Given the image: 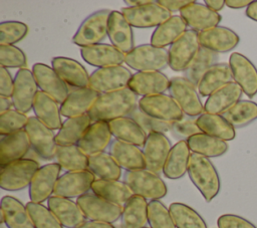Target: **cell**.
I'll list each match as a JSON object with an SVG mask.
<instances>
[{
    "instance_id": "cell-1",
    "label": "cell",
    "mask_w": 257,
    "mask_h": 228,
    "mask_svg": "<svg viewBox=\"0 0 257 228\" xmlns=\"http://www.w3.org/2000/svg\"><path fill=\"white\" fill-rule=\"evenodd\" d=\"M139 96L128 87L100 94L92 105L89 116L92 122H110L131 117L138 108Z\"/></svg>"
},
{
    "instance_id": "cell-2",
    "label": "cell",
    "mask_w": 257,
    "mask_h": 228,
    "mask_svg": "<svg viewBox=\"0 0 257 228\" xmlns=\"http://www.w3.org/2000/svg\"><path fill=\"white\" fill-rule=\"evenodd\" d=\"M187 174L206 202H211L219 194L220 177L209 158L192 153Z\"/></svg>"
},
{
    "instance_id": "cell-3",
    "label": "cell",
    "mask_w": 257,
    "mask_h": 228,
    "mask_svg": "<svg viewBox=\"0 0 257 228\" xmlns=\"http://www.w3.org/2000/svg\"><path fill=\"white\" fill-rule=\"evenodd\" d=\"M122 181L127 185L134 195L141 196L147 200H160L168 193L164 180L156 173L147 169L125 171Z\"/></svg>"
},
{
    "instance_id": "cell-4",
    "label": "cell",
    "mask_w": 257,
    "mask_h": 228,
    "mask_svg": "<svg viewBox=\"0 0 257 228\" xmlns=\"http://www.w3.org/2000/svg\"><path fill=\"white\" fill-rule=\"evenodd\" d=\"M124 63L137 72L162 71L169 66L168 49L141 44L125 54Z\"/></svg>"
},
{
    "instance_id": "cell-5",
    "label": "cell",
    "mask_w": 257,
    "mask_h": 228,
    "mask_svg": "<svg viewBox=\"0 0 257 228\" xmlns=\"http://www.w3.org/2000/svg\"><path fill=\"white\" fill-rule=\"evenodd\" d=\"M111 10L100 9L88 15L72 36V42L80 48L102 43L107 37V22Z\"/></svg>"
},
{
    "instance_id": "cell-6",
    "label": "cell",
    "mask_w": 257,
    "mask_h": 228,
    "mask_svg": "<svg viewBox=\"0 0 257 228\" xmlns=\"http://www.w3.org/2000/svg\"><path fill=\"white\" fill-rule=\"evenodd\" d=\"M39 168V163L30 158H24L1 167L0 187L11 192L23 190L29 187Z\"/></svg>"
},
{
    "instance_id": "cell-7",
    "label": "cell",
    "mask_w": 257,
    "mask_h": 228,
    "mask_svg": "<svg viewBox=\"0 0 257 228\" xmlns=\"http://www.w3.org/2000/svg\"><path fill=\"white\" fill-rule=\"evenodd\" d=\"M168 91L185 116L198 118L204 113V104L199 96L197 86L184 76H173Z\"/></svg>"
},
{
    "instance_id": "cell-8",
    "label": "cell",
    "mask_w": 257,
    "mask_h": 228,
    "mask_svg": "<svg viewBox=\"0 0 257 228\" xmlns=\"http://www.w3.org/2000/svg\"><path fill=\"white\" fill-rule=\"evenodd\" d=\"M25 132L30 141L31 150L42 160L50 161L55 158L57 144L55 141L56 134L46 127L35 116L29 117L25 127Z\"/></svg>"
},
{
    "instance_id": "cell-9",
    "label": "cell",
    "mask_w": 257,
    "mask_h": 228,
    "mask_svg": "<svg viewBox=\"0 0 257 228\" xmlns=\"http://www.w3.org/2000/svg\"><path fill=\"white\" fill-rule=\"evenodd\" d=\"M133 73L123 65L95 69L89 77L88 87L99 94L126 88Z\"/></svg>"
},
{
    "instance_id": "cell-10",
    "label": "cell",
    "mask_w": 257,
    "mask_h": 228,
    "mask_svg": "<svg viewBox=\"0 0 257 228\" xmlns=\"http://www.w3.org/2000/svg\"><path fill=\"white\" fill-rule=\"evenodd\" d=\"M76 203L87 220L112 224L120 219L122 212V206L111 203L91 191L77 198Z\"/></svg>"
},
{
    "instance_id": "cell-11",
    "label": "cell",
    "mask_w": 257,
    "mask_h": 228,
    "mask_svg": "<svg viewBox=\"0 0 257 228\" xmlns=\"http://www.w3.org/2000/svg\"><path fill=\"white\" fill-rule=\"evenodd\" d=\"M120 12L132 27L136 28H157L173 16L171 12L154 0L143 6L123 7Z\"/></svg>"
},
{
    "instance_id": "cell-12",
    "label": "cell",
    "mask_w": 257,
    "mask_h": 228,
    "mask_svg": "<svg viewBox=\"0 0 257 228\" xmlns=\"http://www.w3.org/2000/svg\"><path fill=\"white\" fill-rule=\"evenodd\" d=\"M200 47L198 32L188 29L169 47V67L174 71L184 72L193 61Z\"/></svg>"
},
{
    "instance_id": "cell-13",
    "label": "cell",
    "mask_w": 257,
    "mask_h": 228,
    "mask_svg": "<svg viewBox=\"0 0 257 228\" xmlns=\"http://www.w3.org/2000/svg\"><path fill=\"white\" fill-rule=\"evenodd\" d=\"M138 107L143 112L167 123L180 121L185 116L173 97L166 93L141 97Z\"/></svg>"
},
{
    "instance_id": "cell-14",
    "label": "cell",
    "mask_w": 257,
    "mask_h": 228,
    "mask_svg": "<svg viewBox=\"0 0 257 228\" xmlns=\"http://www.w3.org/2000/svg\"><path fill=\"white\" fill-rule=\"evenodd\" d=\"M61 170L57 163H49L41 166L36 171L28 187L30 201L43 203L53 196Z\"/></svg>"
},
{
    "instance_id": "cell-15",
    "label": "cell",
    "mask_w": 257,
    "mask_h": 228,
    "mask_svg": "<svg viewBox=\"0 0 257 228\" xmlns=\"http://www.w3.org/2000/svg\"><path fill=\"white\" fill-rule=\"evenodd\" d=\"M38 91L32 70L27 67L18 69L14 76V90L11 97L14 109L23 113L29 112Z\"/></svg>"
},
{
    "instance_id": "cell-16",
    "label": "cell",
    "mask_w": 257,
    "mask_h": 228,
    "mask_svg": "<svg viewBox=\"0 0 257 228\" xmlns=\"http://www.w3.org/2000/svg\"><path fill=\"white\" fill-rule=\"evenodd\" d=\"M95 180V176L89 170L65 172L57 180L54 195L77 199L91 191V186Z\"/></svg>"
},
{
    "instance_id": "cell-17",
    "label": "cell",
    "mask_w": 257,
    "mask_h": 228,
    "mask_svg": "<svg viewBox=\"0 0 257 228\" xmlns=\"http://www.w3.org/2000/svg\"><path fill=\"white\" fill-rule=\"evenodd\" d=\"M32 72L40 91L61 104L70 92V87L58 76L54 69L44 63H35Z\"/></svg>"
},
{
    "instance_id": "cell-18",
    "label": "cell",
    "mask_w": 257,
    "mask_h": 228,
    "mask_svg": "<svg viewBox=\"0 0 257 228\" xmlns=\"http://www.w3.org/2000/svg\"><path fill=\"white\" fill-rule=\"evenodd\" d=\"M233 81L236 82L243 93L253 97L257 93V68L253 62L239 52L231 53L229 57Z\"/></svg>"
},
{
    "instance_id": "cell-19",
    "label": "cell",
    "mask_w": 257,
    "mask_h": 228,
    "mask_svg": "<svg viewBox=\"0 0 257 228\" xmlns=\"http://www.w3.org/2000/svg\"><path fill=\"white\" fill-rule=\"evenodd\" d=\"M172 147L166 134L153 133L148 135L142 149L146 161V169L158 175L163 173L165 163Z\"/></svg>"
},
{
    "instance_id": "cell-20",
    "label": "cell",
    "mask_w": 257,
    "mask_h": 228,
    "mask_svg": "<svg viewBox=\"0 0 257 228\" xmlns=\"http://www.w3.org/2000/svg\"><path fill=\"white\" fill-rule=\"evenodd\" d=\"M202 47L215 53H226L233 50L239 43V35L225 26H215L198 33Z\"/></svg>"
},
{
    "instance_id": "cell-21",
    "label": "cell",
    "mask_w": 257,
    "mask_h": 228,
    "mask_svg": "<svg viewBox=\"0 0 257 228\" xmlns=\"http://www.w3.org/2000/svg\"><path fill=\"white\" fill-rule=\"evenodd\" d=\"M170 80L162 71H143L133 74L128 88L138 96H150L162 94L169 90Z\"/></svg>"
},
{
    "instance_id": "cell-22",
    "label": "cell",
    "mask_w": 257,
    "mask_h": 228,
    "mask_svg": "<svg viewBox=\"0 0 257 228\" xmlns=\"http://www.w3.org/2000/svg\"><path fill=\"white\" fill-rule=\"evenodd\" d=\"M51 67L71 89L88 87L90 75L77 60L64 56L53 57Z\"/></svg>"
},
{
    "instance_id": "cell-23",
    "label": "cell",
    "mask_w": 257,
    "mask_h": 228,
    "mask_svg": "<svg viewBox=\"0 0 257 228\" xmlns=\"http://www.w3.org/2000/svg\"><path fill=\"white\" fill-rule=\"evenodd\" d=\"M107 37L111 45L124 54L136 47L133 27L120 11L111 10L107 22Z\"/></svg>"
},
{
    "instance_id": "cell-24",
    "label": "cell",
    "mask_w": 257,
    "mask_h": 228,
    "mask_svg": "<svg viewBox=\"0 0 257 228\" xmlns=\"http://www.w3.org/2000/svg\"><path fill=\"white\" fill-rule=\"evenodd\" d=\"M180 16L185 21L188 29L198 33L218 26L222 20V16L218 12L212 11L205 4L196 1L182 9Z\"/></svg>"
},
{
    "instance_id": "cell-25",
    "label": "cell",
    "mask_w": 257,
    "mask_h": 228,
    "mask_svg": "<svg viewBox=\"0 0 257 228\" xmlns=\"http://www.w3.org/2000/svg\"><path fill=\"white\" fill-rule=\"evenodd\" d=\"M82 59L97 68L122 65L125 60V54L111 44L98 43L80 48Z\"/></svg>"
},
{
    "instance_id": "cell-26",
    "label": "cell",
    "mask_w": 257,
    "mask_h": 228,
    "mask_svg": "<svg viewBox=\"0 0 257 228\" xmlns=\"http://www.w3.org/2000/svg\"><path fill=\"white\" fill-rule=\"evenodd\" d=\"M47 206L64 228H76L87 220L72 199L53 195L47 200Z\"/></svg>"
},
{
    "instance_id": "cell-27",
    "label": "cell",
    "mask_w": 257,
    "mask_h": 228,
    "mask_svg": "<svg viewBox=\"0 0 257 228\" xmlns=\"http://www.w3.org/2000/svg\"><path fill=\"white\" fill-rule=\"evenodd\" d=\"M112 140L113 137L108 123L93 122L77 146L86 156L89 157L101 152H105V150L109 148Z\"/></svg>"
},
{
    "instance_id": "cell-28",
    "label": "cell",
    "mask_w": 257,
    "mask_h": 228,
    "mask_svg": "<svg viewBox=\"0 0 257 228\" xmlns=\"http://www.w3.org/2000/svg\"><path fill=\"white\" fill-rule=\"evenodd\" d=\"M99 95L90 87L70 89L68 96L60 104L62 117L67 119L89 113Z\"/></svg>"
},
{
    "instance_id": "cell-29",
    "label": "cell",
    "mask_w": 257,
    "mask_h": 228,
    "mask_svg": "<svg viewBox=\"0 0 257 228\" xmlns=\"http://www.w3.org/2000/svg\"><path fill=\"white\" fill-rule=\"evenodd\" d=\"M108 153L118 166L125 171L146 169L143 150L138 146L113 139L109 145Z\"/></svg>"
},
{
    "instance_id": "cell-30",
    "label": "cell",
    "mask_w": 257,
    "mask_h": 228,
    "mask_svg": "<svg viewBox=\"0 0 257 228\" xmlns=\"http://www.w3.org/2000/svg\"><path fill=\"white\" fill-rule=\"evenodd\" d=\"M30 150L31 145L25 130L2 136L0 141V166L4 167L12 162L26 158Z\"/></svg>"
},
{
    "instance_id": "cell-31",
    "label": "cell",
    "mask_w": 257,
    "mask_h": 228,
    "mask_svg": "<svg viewBox=\"0 0 257 228\" xmlns=\"http://www.w3.org/2000/svg\"><path fill=\"white\" fill-rule=\"evenodd\" d=\"M242 94L240 86L231 81L207 97L204 103V112L223 115L241 99Z\"/></svg>"
},
{
    "instance_id": "cell-32",
    "label": "cell",
    "mask_w": 257,
    "mask_h": 228,
    "mask_svg": "<svg viewBox=\"0 0 257 228\" xmlns=\"http://www.w3.org/2000/svg\"><path fill=\"white\" fill-rule=\"evenodd\" d=\"M1 224L7 228H35L26 205L9 195L1 199Z\"/></svg>"
},
{
    "instance_id": "cell-33",
    "label": "cell",
    "mask_w": 257,
    "mask_h": 228,
    "mask_svg": "<svg viewBox=\"0 0 257 228\" xmlns=\"http://www.w3.org/2000/svg\"><path fill=\"white\" fill-rule=\"evenodd\" d=\"M32 109L35 117L52 131H59L63 122L60 104L42 91H38Z\"/></svg>"
},
{
    "instance_id": "cell-34",
    "label": "cell",
    "mask_w": 257,
    "mask_h": 228,
    "mask_svg": "<svg viewBox=\"0 0 257 228\" xmlns=\"http://www.w3.org/2000/svg\"><path fill=\"white\" fill-rule=\"evenodd\" d=\"M92 123L93 122L88 113L67 118L59 131H57L55 137L57 146L77 145Z\"/></svg>"
},
{
    "instance_id": "cell-35",
    "label": "cell",
    "mask_w": 257,
    "mask_h": 228,
    "mask_svg": "<svg viewBox=\"0 0 257 228\" xmlns=\"http://www.w3.org/2000/svg\"><path fill=\"white\" fill-rule=\"evenodd\" d=\"M192 152L186 141L177 142L171 149V152L165 163L163 174L166 178L177 180L182 178L187 172Z\"/></svg>"
},
{
    "instance_id": "cell-36",
    "label": "cell",
    "mask_w": 257,
    "mask_h": 228,
    "mask_svg": "<svg viewBox=\"0 0 257 228\" xmlns=\"http://www.w3.org/2000/svg\"><path fill=\"white\" fill-rule=\"evenodd\" d=\"M147 199L133 195L122 206L120 224L116 228H145L148 224Z\"/></svg>"
},
{
    "instance_id": "cell-37",
    "label": "cell",
    "mask_w": 257,
    "mask_h": 228,
    "mask_svg": "<svg viewBox=\"0 0 257 228\" xmlns=\"http://www.w3.org/2000/svg\"><path fill=\"white\" fill-rule=\"evenodd\" d=\"M187 30L188 27L183 18L180 15H173L154 30L151 36V44L160 48L171 46Z\"/></svg>"
},
{
    "instance_id": "cell-38",
    "label": "cell",
    "mask_w": 257,
    "mask_h": 228,
    "mask_svg": "<svg viewBox=\"0 0 257 228\" xmlns=\"http://www.w3.org/2000/svg\"><path fill=\"white\" fill-rule=\"evenodd\" d=\"M197 126L201 133L225 142L234 140L236 136L233 126L222 115L204 112L197 118Z\"/></svg>"
},
{
    "instance_id": "cell-39",
    "label": "cell",
    "mask_w": 257,
    "mask_h": 228,
    "mask_svg": "<svg viewBox=\"0 0 257 228\" xmlns=\"http://www.w3.org/2000/svg\"><path fill=\"white\" fill-rule=\"evenodd\" d=\"M108 126L113 139L138 146L140 148H143L145 145L148 135L131 117L110 121L108 122Z\"/></svg>"
},
{
    "instance_id": "cell-40",
    "label": "cell",
    "mask_w": 257,
    "mask_h": 228,
    "mask_svg": "<svg viewBox=\"0 0 257 228\" xmlns=\"http://www.w3.org/2000/svg\"><path fill=\"white\" fill-rule=\"evenodd\" d=\"M233 81L229 63L218 62L200 79L197 89L202 96H209L225 84Z\"/></svg>"
},
{
    "instance_id": "cell-41",
    "label": "cell",
    "mask_w": 257,
    "mask_h": 228,
    "mask_svg": "<svg viewBox=\"0 0 257 228\" xmlns=\"http://www.w3.org/2000/svg\"><path fill=\"white\" fill-rule=\"evenodd\" d=\"M91 192L119 206H123L134 195L127 185L120 180L96 179L91 186Z\"/></svg>"
},
{
    "instance_id": "cell-42",
    "label": "cell",
    "mask_w": 257,
    "mask_h": 228,
    "mask_svg": "<svg viewBox=\"0 0 257 228\" xmlns=\"http://www.w3.org/2000/svg\"><path fill=\"white\" fill-rule=\"evenodd\" d=\"M187 144L193 154L201 155L206 158L220 157L228 150L227 142L204 133L194 135L187 141Z\"/></svg>"
},
{
    "instance_id": "cell-43",
    "label": "cell",
    "mask_w": 257,
    "mask_h": 228,
    "mask_svg": "<svg viewBox=\"0 0 257 228\" xmlns=\"http://www.w3.org/2000/svg\"><path fill=\"white\" fill-rule=\"evenodd\" d=\"M88 170L100 180H119L121 168L108 152H101L88 157Z\"/></svg>"
},
{
    "instance_id": "cell-44",
    "label": "cell",
    "mask_w": 257,
    "mask_h": 228,
    "mask_svg": "<svg viewBox=\"0 0 257 228\" xmlns=\"http://www.w3.org/2000/svg\"><path fill=\"white\" fill-rule=\"evenodd\" d=\"M54 160L66 172L88 170V156L77 145L58 146Z\"/></svg>"
},
{
    "instance_id": "cell-45",
    "label": "cell",
    "mask_w": 257,
    "mask_h": 228,
    "mask_svg": "<svg viewBox=\"0 0 257 228\" xmlns=\"http://www.w3.org/2000/svg\"><path fill=\"white\" fill-rule=\"evenodd\" d=\"M217 63L218 54L201 46L193 61L183 72L184 77L197 86L203 75Z\"/></svg>"
},
{
    "instance_id": "cell-46",
    "label": "cell",
    "mask_w": 257,
    "mask_h": 228,
    "mask_svg": "<svg viewBox=\"0 0 257 228\" xmlns=\"http://www.w3.org/2000/svg\"><path fill=\"white\" fill-rule=\"evenodd\" d=\"M169 210L176 228H208L203 217L184 203L174 202Z\"/></svg>"
},
{
    "instance_id": "cell-47",
    "label": "cell",
    "mask_w": 257,
    "mask_h": 228,
    "mask_svg": "<svg viewBox=\"0 0 257 228\" xmlns=\"http://www.w3.org/2000/svg\"><path fill=\"white\" fill-rule=\"evenodd\" d=\"M222 116L234 129L246 127L257 120V103L252 100H239Z\"/></svg>"
},
{
    "instance_id": "cell-48",
    "label": "cell",
    "mask_w": 257,
    "mask_h": 228,
    "mask_svg": "<svg viewBox=\"0 0 257 228\" xmlns=\"http://www.w3.org/2000/svg\"><path fill=\"white\" fill-rule=\"evenodd\" d=\"M26 208L35 228H64L48 206L29 201Z\"/></svg>"
},
{
    "instance_id": "cell-49",
    "label": "cell",
    "mask_w": 257,
    "mask_h": 228,
    "mask_svg": "<svg viewBox=\"0 0 257 228\" xmlns=\"http://www.w3.org/2000/svg\"><path fill=\"white\" fill-rule=\"evenodd\" d=\"M148 224L150 228H176L169 208L160 200L149 201Z\"/></svg>"
},
{
    "instance_id": "cell-50",
    "label": "cell",
    "mask_w": 257,
    "mask_h": 228,
    "mask_svg": "<svg viewBox=\"0 0 257 228\" xmlns=\"http://www.w3.org/2000/svg\"><path fill=\"white\" fill-rule=\"evenodd\" d=\"M28 26L20 21L8 20L0 24V45H14L25 38Z\"/></svg>"
},
{
    "instance_id": "cell-51",
    "label": "cell",
    "mask_w": 257,
    "mask_h": 228,
    "mask_svg": "<svg viewBox=\"0 0 257 228\" xmlns=\"http://www.w3.org/2000/svg\"><path fill=\"white\" fill-rule=\"evenodd\" d=\"M29 117L16 109H10L0 113V135L7 136L23 131L28 123Z\"/></svg>"
},
{
    "instance_id": "cell-52",
    "label": "cell",
    "mask_w": 257,
    "mask_h": 228,
    "mask_svg": "<svg viewBox=\"0 0 257 228\" xmlns=\"http://www.w3.org/2000/svg\"><path fill=\"white\" fill-rule=\"evenodd\" d=\"M131 118L141 127V129L147 134L153 133H170L173 123H167L157 120L145 112H143L139 107L131 115Z\"/></svg>"
},
{
    "instance_id": "cell-53",
    "label": "cell",
    "mask_w": 257,
    "mask_h": 228,
    "mask_svg": "<svg viewBox=\"0 0 257 228\" xmlns=\"http://www.w3.org/2000/svg\"><path fill=\"white\" fill-rule=\"evenodd\" d=\"M27 58L22 49L15 45H0V65L5 68H25Z\"/></svg>"
},
{
    "instance_id": "cell-54",
    "label": "cell",
    "mask_w": 257,
    "mask_h": 228,
    "mask_svg": "<svg viewBox=\"0 0 257 228\" xmlns=\"http://www.w3.org/2000/svg\"><path fill=\"white\" fill-rule=\"evenodd\" d=\"M201 133L200 129L197 126V118H192L188 116H184L180 121L174 122L170 131L172 137L180 141H188L194 135Z\"/></svg>"
},
{
    "instance_id": "cell-55",
    "label": "cell",
    "mask_w": 257,
    "mask_h": 228,
    "mask_svg": "<svg viewBox=\"0 0 257 228\" xmlns=\"http://www.w3.org/2000/svg\"><path fill=\"white\" fill-rule=\"evenodd\" d=\"M217 226L218 228H257L249 220L235 214L221 215L217 220Z\"/></svg>"
},
{
    "instance_id": "cell-56",
    "label": "cell",
    "mask_w": 257,
    "mask_h": 228,
    "mask_svg": "<svg viewBox=\"0 0 257 228\" xmlns=\"http://www.w3.org/2000/svg\"><path fill=\"white\" fill-rule=\"evenodd\" d=\"M14 90V77L5 67H0V96L12 97Z\"/></svg>"
},
{
    "instance_id": "cell-57",
    "label": "cell",
    "mask_w": 257,
    "mask_h": 228,
    "mask_svg": "<svg viewBox=\"0 0 257 228\" xmlns=\"http://www.w3.org/2000/svg\"><path fill=\"white\" fill-rule=\"evenodd\" d=\"M161 6H163L166 10L171 13L181 12L189 4L193 3V0H158L157 1Z\"/></svg>"
},
{
    "instance_id": "cell-58",
    "label": "cell",
    "mask_w": 257,
    "mask_h": 228,
    "mask_svg": "<svg viewBox=\"0 0 257 228\" xmlns=\"http://www.w3.org/2000/svg\"><path fill=\"white\" fill-rule=\"evenodd\" d=\"M76 228H116L113 224L100 222V221H93V220H86Z\"/></svg>"
},
{
    "instance_id": "cell-59",
    "label": "cell",
    "mask_w": 257,
    "mask_h": 228,
    "mask_svg": "<svg viewBox=\"0 0 257 228\" xmlns=\"http://www.w3.org/2000/svg\"><path fill=\"white\" fill-rule=\"evenodd\" d=\"M251 2L250 0H226L225 5L232 9H241L244 7L247 8Z\"/></svg>"
},
{
    "instance_id": "cell-60",
    "label": "cell",
    "mask_w": 257,
    "mask_h": 228,
    "mask_svg": "<svg viewBox=\"0 0 257 228\" xmlns=\"http://www.w3.org/2000/svg\"><path fill=\"white\" fill-rule=\"evenodd\" d=\"M204 4L215 12H219L224 8V6H226L224 0H205Z\"/></svg>"
},
{
    "instance_id": "cell-61",
    "label": "cell",
    "mask_w": 257,
    "mask_h": 228,
    "mask_svg": "<svg viewBox=\"0 0 257 228\" xmlns=\"http://www.w3.org/2000/svg\"><path fill=\"white\" fill-rule=\"evenodd\" d=\"M245 15L248 18H250L251 20L257 22V0L256 1H252L249 4V6L246 8Z\"/></svg>"
},
{
    "instance_id": "cell-62",
    "label": "cell",
    "mask_w": 257,
    "mask_h": 228,
    "mask_svg": "<svg viewBox=\"0 0 257 228\" xmlns=\"http://www.w3.org/2000/svg\"><path fill=\"white\" fill-rule=\"evenodd\" d=\"M13 106V102L11 97L0 96V113L8 111Z\"/></svg>"
},
{
    "instance_id": "cell-63",
    "label": "cell",
    "mask_w": 257,
    "mask_h": 228,
    "mask_svg": "<svg viewBox=\"0 0 257 228\" xmlns=\"http://www.w3.org/2000/svg\"><path fill=\"white\" fill-rule=\"evenodd\" d=\"M153 0H125L124 4H126V7H138L143 6L151 3Z\"/></svg>"
},
{
    "instance_id": "cell-64",
    "label": "cell",
    "mask_w": 257,
    "mask_h": 228,
    "mask_svg": "<svg viewBox=\"0 0 257 228\" xmlns=\"http://www.w3.org/2000/svg\"><path fill=\"white\" fill-rule=\"evenodd\" d=\"M145 228H150V227H145Z\"/></svg>"
}]
</instances>
